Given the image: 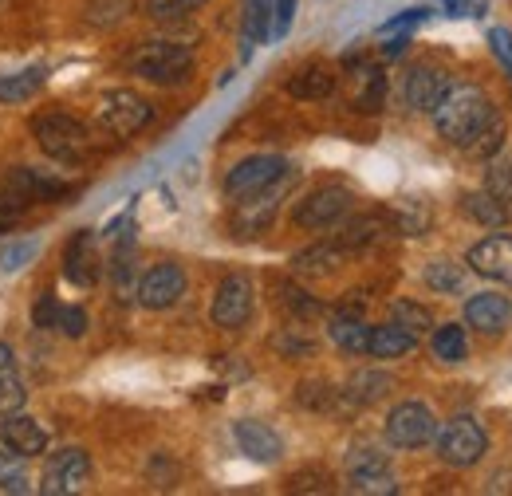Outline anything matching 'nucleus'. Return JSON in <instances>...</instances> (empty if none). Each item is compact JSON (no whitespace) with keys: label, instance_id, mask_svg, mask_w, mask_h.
<instances>
[{"label":"nucleus","instance_id":"1","mask_svg":"<svg viewBox=\"0 0 512 496\" xmlns=\"http://www.w3.org/2000/svg\"><path fill=\"white\" fill-rule=\"evenodd\" d=\"M493 111H497L493 99L481 87L465 83V87H449L446 95H442V103L430 115H434V126H438V134L446 138L449 146H461L465 150L477 138V130L489 123Z\"/></svg>","mask_w":512,"mask_h":496},{"label":"nucleus","instance_id":"2","mask_svg":"<svg viewBox=\"0 0 512 496\" xmlns=\"http://www.w3.org/2000/svg\"><path fill=\"white\" fill-rule=\"evenodd\" d=\"M130 71L142 75L146 83H158V87L186 83L193 71V52L186 44H174V40H154L130 56Z\"/></svg>","mask_w":512,"mask_h":496},{"label":"nucleus","instance_id":"3","mask_svg":"<svg viewBox=\"0 0 512 496\" xmlns=\"http://www.w3.org/2000/svg\"><path fill=\"white\" fill-rule=\"evenodd\" d=\"M434 441H438V457L446 461L449 469H473L489 449L485 426L473 414H453L446 426L434 434Z\"/></svg>","mask_w":512,"mask_h":496},{"label":"nucleus","instance_id":"4","mask_svg":"<svg viewBox=\"0 0 512 496\" xmlns=\"http://www.w3.org/2000/svg\"><path fill=\"white\" fill-rule=\"evenodd\" d=\"M32 134L40 142V150L56 162H79L87 154V126L71 115L60 111H48V115H36L32 119Z\"/></svg>","mask_w":512,"mask_h":496},{"label":"nucleus","instance_id":"5","mask_svg":"<svg viewBox=\"0 0 512 496\" xmlns=\"http://www.w3.org/2000/svg\"><path fill=\"white\" fill-rule=\"evenodd\" d=\"M438 434V418L426 402H398L390 414H386V441L394 449H426Z\"/></svg>","mask_w":512,"mask_h":496},{"label":"nucleus","instance_id":"6","mask_svg":"<svg viewBox=\"0 0 512 496\" xmlns=\"http://www.w3.org/2000/svg\"><path fill=\"white\" fill-rule=\"evenodd\" d=\"M292 182H296V170L288 166L272 186L241 197V201H237V213H233V229H237L241 237H256L260 229H268L272 217H276V209H280V201H284V193L292 189Z\"/></svg>","mask_w":512,"mask_h":496},{"label":"nucleus","instance_id":"7","mask_svg":"<svg viewBox=\"0 0 512 496\" xmlns=\"http://www.w3.org/2000/svg\"><path fill=\"white\" fill-rule=\"evenodd\" d=\"M347 481L355 493H398V481L390 473V457L379 445H355L347 453Z\"/></svg>","mask_w":512,"mask_h":496},{"label":"nucleus","instance_id":"8","mask_svg":"<svg viewBox=\"0 0 512 496\" xmlns=\"http://www.w3.org/2000/svg\"><path fill=\"white\" fill-rule=\"evenodd\" d=\"M154 119V107L138 95V91H127V87H119V91H111V95H103V107H99V123L107 134H115V138H130V134H138L142 126H150Z\"/></svg>","mask_w":512,"mask_h":496},{"label":"nucleus","instance_id":"9","mask_svg":"<svg viewBox=\"0 0 512 496\" xmlns=\"http://www.w3.org/2000/svg\"><path fill=\"white\" fill-rule=\"evenodd\" d=\"M351 189L347 186H320L312 189L300 205H296V225L300 229H312V233H320V229H331V225H339L347 213H351Z\"/></svg>","mask_w":512,"mask_h":496},{"label":"nucleus","instance_id":"10","mask_svg":"<svg viewBox=\"0 0 512 496\" xmlns=\"http://www.w3.org/2000/svg\"><path fill=\"white\" fill-rule=\"evenodd\" d=\"M138 304L150 311H166L174 308L182 296H186V268L182 264H154L150 272L138 276V288H134Z\"/></svg>","mask_w":512,"mask_h":496},{"label":"nucleus","instance_id":"11","mask_svg":"<svg viewBox=\"0 0 512 496\" xmlns=\"http://www.w3.org/2000/svg\"><path fill=\"white\" fill-rule=\"evenodd\" d=\"M209 315H213V323H217V327H225V331L245 327V323H249V315H253V280H249L245 272L225 276V280H221V288H217V296H213Z\"/></svg>","mask_w":512,"mask_h":496},{"label":"nucleus","instance_id":"12","mask_svg":"<svg viewBox=\"0 0 512 496\" xmlns=\"http://www.w3.org/2000/svg\"><path fill=\"white\" fill-rule=\"evenodd\" d=\"M449 87H453V79H449L446 67H438V63H414L406 71V79H402V99H406L410 111L430 115L442 103V95H446Z\"/></svg>","mask_w":512,"mask_h":496},{"label":"nucleus","instance_id":"13","mask_svg":"<svg viewBox=\"0 0 512 496\" xmlns=\"http://www.w3.org/2000/svg\"><path fill=\"white\" fill-rule=\"evenodd\" d=\"M87 481H91V457H87V449L67 445V449L48 457V469H44V485L40 489L48 496H71L79 493Z\"/></svg>","mask_w":512,"mask_h":496},{"label":"nucleus","instance_id":"14","mask_svg":"<svg viewBox=\"0 0 512 496\" xmlns=\"http://www.w3.org/2000/svg\"><path fill=\"white\" fill-rule=\"evenodd\" d=\"M284 170H288V162H284L280 154H253V158L237 162V166L225 174V197L241 201V197H249L256 189L272 186Z\"/></svg>","mask_w":512,"mask_h":496},{"label":"nucleus","instance_id":"15","mask_svg":"<svg viewBox=\"0 0 512 496\" xmlns=\"http://www.w3.org/2000/svg\"><path fill=\"white\" fill-rule=\"evenodd\" d=\"M465 264H469L477 276H485V280L512 284V237H505V233H493V237L477 241V245L469 248Z\"/></svg>","mask_w":512,"mask_h":496},{"label":"nucleus","instance_id":"16","mask_svg":"<svg viewBox=\"0 0 512 496\" xmlns=\"http://www.w3.org/2000/svg\"><path fill=\"white\" fill-rule=\"evenodd\" d=\"M233 437H237V445H241V453H245L249 461L272 465V461L284 457V437L276 434L272 426L256 422V418H241V422L233 426Z\"/></svg>","mask_w":512,"mask_h":496},{"label":"nucleus","instance_id":"17","mask_svg":"<svg viewBox=\"0 0 512 496\" xmlns=\"http://www.w3.org/2000/svg\"><path fill=\"white\" fill-rule=\"evenodd\" d=\"M512 319V304L509 296L501 292H477L465 300V323L477 327L481 335H501Z\"/></svg>","mask_w":512,"mask_h":496},{"label":"nucleus","instance_id":"18","mask_svg":"<svg viewBox=\"0 0 512 496\" xmlns=\"http://www.w3.org/2000/svg\"><path fill=\"white\" fill-rule=\"evenodd\" d=\"M64 276L79 288H91L99 280V252H95V233L79 229L64 248Z\"/></svg>","mask_w":512,"mask_h":496},{"label":"nucleus","instance_id":"19","mask_svg":"<svg viewBox=\"0 0 512 496\" xmlns=\"http://www.w3.org/2000/svg\"><path fill=\"white\" fill-rule=\"evenodd\" d=\"M327 335H331V343H335V347H343V351H351V355H367L371 323H363V308H359V300L343 304V308L331 315Z\"/></svg>","mask_w":512,"mask_h":496},{"label":"nucleus","instance_id":"20","mask_svg":"<svg viewBox=\"0 0 512 496\" xmlns=\"http://www.w3.org/2000/svg\"><path fill=\"white\" fill-rule=\"evenodd\" d=\"M0 441L12 449V453H20V457H36V453H44L48 449V430L36 422V418H28V414H8L4 422H0Z\"/></svg>","mask_w":512,"mask_h":496},{"label":"nucleus","instance_id":"21","mask_svg":"<svg viewBox=\"0 0 512 496\" xmlns=\"http://www.w3.org/2000/svg\"><path fill=\"white\" fill-rule=\"evenodd\" d=\"M8 186L20 189L28 201H60V197L71 193V182L52 178V174H44V170H28V166L12 170V174H8Z\"/></svg>","mask_w":512,"mask_h":496},{"label":"nucleus","instance_id":"22","mask_svg":"<svg viewBox=\"0 0 512 496\" xmlns=\"http://www.w3.org/2000/svg\"><path fill=\"white\" fill-rule=\"evenodd\" d=\"M418 347V335H410L406 327L398 323H383V327H371L367 335V355L371 359H402Z\"/></svg>","mask_w":512,"mask_h":496},{"label":"nucleus","instance_id":"23","mask_svg":"<svg viewBox=\"0 0 512 496\" xmlns=\"http://www.w3.org/2000/svg\"><path fill=\"white\" fill-rule=\"evenodd\" d=\"M386 103V75L383 67H375V63H363L359 71H355V111H363V115H379Z\"/></svg>","mask_w":512,"mask_h":496},{"label":"nucleus","instance_id":"24","mask_svg":"<svg viewBox=\"0 0 512 496\" xmlns=\"http://www.w3.org/2000/svg\"><path fill=\"white\" fill-rule=\"evenodd\" d=\"M386 213H363V217H355V221H347L339 233H335V245L343 248H367V245H375L379 237L386 233Z\"/></svg>","mask_w":512,"mask_h":496},{"label":"nucleus","instance_id":"25","mask_svg":"<svg viewBox=\"0 0 512 496\" xmlns=\"http://www.w3.org/2000/svg\"><path fill=\"white\" fill-rule=\"evenodd\" d=\"M44 83H48V67H44V63H32V67H24V71L0 75V103H24V99H32Z\"/></svg>","mask_w":512,"mask_h":496},{"label":"nucleus","instance_id":"26","mask_svg":"<svg viewBox=\"0 0 512 496\" xmlns=\"http://www.w3.org/2000/svg\"><path fill=\"white\" fill-rule=\"evenodd\" d=\"M241 32H245V60L253 44H264L272 32V0H241Z\"/></svg>","mask_w":512,"mask_h":496},{"label":"nucleus","instance_id":"27","mask_svg":"<svg viewBox=\"0 0 512 496\" xmlns=\"http://www.w3.org/2000/svg\"><path fill=\"white\" fill-rule=\"evenodd\" d=\"M331 91H335V75H331V67H320V63H312V67H304V71H296L288 79V95L292 99H304V103L327 99Z\"/></svg>","mask_w":512,"mask_h":496},{"label":"nucleus","instance_id":"28","mask_svg":"<svg viewBox=\"0 0 512 496\" xmlns=\"http://www.w3.org/2000/svg\"><path fill=\"white\" fill-rule=\"evenodd\" d=\"M390 386H394V382H390V374L359 371L347 386H343V398H347V406H371V402H379V398H383Z\"/></svg>","mask_w":512,"mask_h":496},{"label":"nucleus","instance_id":"29","mask_svg":"<svg viewBox=\"0 0 512 496\" xmlns=\"http://www.w3.org/2000/svg\"><path fill=\"white\" fill-rule=\"evenodd\" d=\"M339 264H343V248L339 245H312L296 252V260H292V268L300 276H331Z\"/></svg>","mask_w":512,"mask_h":496},{"label":"nucleus","instance_id":"30","mask_svg":"<svg viewBox=\"0 0 512 496\" xmlns=\"http://www.w3.org/2000/svg\"><path fill=\"white\" fill-rule=\"evenodd\" d=\"M465 213H469L477 225H485V229H501V225L509 221V205H505V201H497L489 189L465 193Z\"/></svg>","mask_w":512,"mask_h":496},{"label":"nucleus","instance_id":"31","mask_svg":"<svg viewBox=\"0 0 512 496\" xmlns=\"http://www.w3.org/2000/svg\"><path fill=\"white\" fill-rule=\"evenodd\" d=\"M505 134H509V123H505V115L501 111H493L489 115V123L477 130V138L465 146L473 158H497L501 150H505Z\"/></svg>","mask_w":512,"mask_h":496},{"label":"nucleus","instance_id":"32","mask_svg":"<svg viewBox=\"0 0 512 496\" xmlns=\"http://www.w3.org/2000/svg\"><path fill=\"white\" fill-rule=\"evenodd\" d=\"M465 355H469L465 327H457V323H442V327L434 331V359H442V363H461Z\"/></svg>","mask_w":512,"mask_h":496},{"label":"nucleus","instance_id":"33","mask_svg":"<svg viewBox=\"0 0 512 496\" xmlns=\"http://www.w3.org/2000/svg\"><path fill=\"white\" fill-rule=\"evenodd\" d=\"M394 225H398L406 237H422V233L430 229V205L418 201V197H406V201L398 205V213H394Z\"/></svg>","mask_w":512,"mask_h":496},{"label":"nucleus","instance_id":"34","mask_svg":"<svg viewBox=\"0 0 512 496\" xmlns=\"http://www.w3.org/2000/svg\"><path fill=\"white\" fill-rule=\"evenodd\" d=\"M24 461H28V457L12 453L8 445L0 449V489H4V493H28V489H32V485H28V469H24Z\"/></svg>","mask_w":512,"mask_h":496},{"label":"nucleus","instance_id":"35","mask_svg":"<svg viewBox=\"0 0 512 496\" xmlns=\"http://www.w3.org/2000/svg\"><path fill=\"white\" fill-rule=\"evenodd\" d=\"M390 323H398V327H406L410 335H426V331L434 327V319H430V311L422 308V304H414V300H398V304L390 308Z\"/></svg>","mask_w":512,"mask_h":496},{"label":"nucleus","instance_id":"36","mask_svg":"<svg viewBox=\"0 0 512 496\" xmlns=\"http://www.w3.org/2000/svg\"><path fill=\"white\" fill-rule=\"evenodd\" d=\"M296 398H300V406H308V410H335V402H347L343 390H335V386H327V382H304V386L296 390Z\"/></svg>","mask_w":512,"mask_h":496},{"label":"nucleus","instance_id":"37","mask_svg":"<svg viewBox=\"0 0 512 496\" xmlns=\"http://www.w3.org/2000/svg\"><path fill=\"white\" fill-rule=\"evenodd\" d=\"M40 252V245L32 241V237H24V241H8V245L0 248V272H20V268H28V260Z\"/></svg>","mask_w":512,"mask_h":496},{"label":"nucleus","instance_id":"38","mask_svg":"<svg viewBox=\"0 0 512 496\" xmlns=\"http://www.w3.org/2000/svg\"><path fill=\"white\" fill-rule=\"evenodd\" d=\"M426 284H430L434 292H461V268H457L453 260H434V264L426 268Z\"/></svg>","mask_w":512,"mask_h":496},{"label":"nucleus","instance_id":"39","mask_svg":"<svg viewBox=\"0 0 512 496\" xmlns=\"http://www.w3.org/2000/svg\"><path fill=\"white\" fill-rule=\"evenodd\" d=\"M24 402H28V390L20 386V378L16 374H0V418L24 410Z\"/></svg>","mask_w":512,"mask_h":496},{"label":"nucleus","instance_id":"40","mask_svg":"<svg viewBox=\"0 0 512 496\" xmlns=\"http://www.w3.org/2000/svg\"><path fill=\"white\" fill-rule=\"evenodd\" d=\"M205 0H146V12L154 16V20H182V16H190L197 12Z\"/></svg>","mask_w":512,"mask_h":496},{"label":"nucleus","instance_id":"41","mask_svg":"<svg viewBox=\"0 0 512 496\" xmlns=\"http://www.w3.org/2000/svg\"><path fill=\"white\" fill-rule=\"evenodd\" d=\"M485 189L497 197V201H505L512 209V158L509 162H497L493 170H489V182H485Z\"/></svg>","mask_w":512,"mask_h":496},{"label":"nucleus","instance_id":"42","mask_svg":"<svg viewBox=\"0 0 512 496\" xmlns=\"http://www.w3.org/2000/svg\"><path fill=\"white\" fill-rule=\"evenodd\" d=\"M292 16H296V0H272V40H284L288 28H292Z\"/></svg>","mask_w":512,"mask_h":496},{"label":"nucleus","instance_id":"43","mask_svg":"<svg viewBox=\"0 0 512 496\" xmlns=\"http://www.w3.org/2000/svg\"><path fill=\"white\" fill-rule=\"evenodd\" d=\"M426 16H430L426 8H406L402 16H394V20H386L383 28H379V36H394V32H410V28H414V24H422Z\"/></svg>","mask_w":512,"mask_h":496},{"label":"nucleus","instance_id":"44","mask_svg":"<svg viewBox=\"0 0 512 496\" xmlns=\"http://www.w3.org/2000/svg\"><path fill=\"white\" fill-rule=\"evenodd\" d=\"M56 327L64 331L67 339H79V335L87 331V311H83V308H60V319H56Z\"/></svg>","mask_w":512,"mask_h":496},{"label":"nucleus","instance_id":"45","mask_svg":"<svg viewBox=\"0 0 512 496\" xmlns=\"http://www.w3.org/2000/svg\"><path fill=\"white\" fill-rule=\"evenodd\" d=\"M288 489L292 493H323V489H331V477L327 473H296L288 481Z\"/></svg>","mask_w":512,"mask_h":496},{"label":"nucleus","instance_id":"46","mask_svg":"<svg viewBox=\"0 0 512 496\" xmlns=\"http://www.w3.org/2000/svg\"><path fill=\"white\" fill-rule=\"evenodd\" d=\"M280 292H284V304L296 311V315H316V311H320V304H316L308 292H300V288H292V284H284Z\"/></svg>","mask_w":512,"mask_h":496},{"label":"nucleus","instance_id":"47","mask_svg":"<svg viewBox=\"0 0 512 496\" xmlns=\"http://www.w3.org/2000/svg\"><path fill=\"white\" fill-rule=\"evenodd\" d=\"M56 319H60V304L52 300V296H40V304H36V311H32V323L36 327H56Z\"/></svg>","mask_w":512,"mask_h":496},{"label":"nucleus","instance_id":"48","mask_svg":"<svg viewBox=\"0 0 512 496\" xmlns=\"http://www.w3.org/2000/svg\"><path fill=\"white\" fill-rule=\"evenodd\" d=\"M489 44H493V52H497V60L509 67L512 75V32H505V28H493L489 32Z\"/></svg>","mask_w":512,"mask_h":496},{"label":"nucleus","instance_id":"49","mask_svg":"<svg viewBox=\"0 0 512 496\" xmlns=\"http://www.w3.org/2000/svg\"><path fill=\"white\" fill-rule=\"evenodd\" d=\"M449 16H485V0H438Z\"/></svg>","mask_w":512,"mask_h":496},{"label":"nucleus","instance_id":"50","mask_svg":"<svg viewBox=\"0 0 512 496\" xmlns=\"http://www.w3.org/2000/svg\"><path fill=\"white\" fill-rule=\"evenodd\" d=\"M12 367H16V351L8 343H0V374H12Z\"/></svg>","mask_w":512,"mask_h":496},{"label":"nucleus","instance_id":"51","mask_svg":"<svg viewBox=\"0 0 512 496\" xmlns=\"http://www.w3.org/2000/svg\"><path fill=\"white\" fill-rule=\"evenodd\" d=\"M402 52H406V36H394L383 48V56H402Z\"/></svg>","mask_w":512,"mask_h":496}]
</instances>
